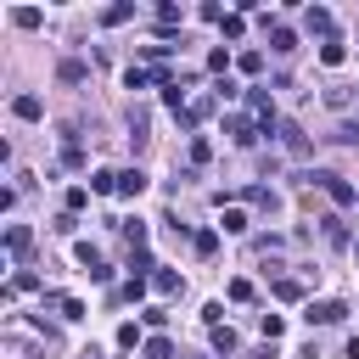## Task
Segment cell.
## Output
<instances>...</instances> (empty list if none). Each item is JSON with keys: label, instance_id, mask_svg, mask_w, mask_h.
<instances>
[{"label": "cell", "instance_id": "6da1fadb", "mask_svg": "<svg viewBox=\"0 0 359 359\" xmlns=\"http://www.w3.org/2000/svg\"><path fill=\"white\" fill-rule=\"evenodd\" d=\"M303 320H309V325H342V320H348V303L320 297V303H309V309H303Z\"/></svg>", "mask_w": 359, "mask_h": 359}, {"label": "cell", "instance_id": "7a4b0ae2", "mask_svg": "<svg viewBox=\"0 0 359 359\" xmlns=\"http://www.w3.org/2000/svg\"><path fill=\"white\" fill-rule=\"evenodd\" d=\"M73 258L84 264V275H90V280H112V269L101 264V247H95V241H73Z\"/></svg>", "mask_w": 359, "mask_h": 359}, {"label": "cell", "instance_id": "3957f363", "mask_svg": "<svg viewBox=\"0 0 359 359\" xmlns=\"http://www.w3.org/2000/svg\"><path fill=\"white\" fill-rule=\"evenodd\" d=\"M264 28H269V50H275V56H292V50H297V34H292L286 22H275V17H264Z\"/></svg>", "mask_w": 359, "mask_h": 359}, {"label": "cell", "instance_id": "277c9868", "mask_svg": "<svg viewBox=\"0 0 359 359\" xmlns=\"http://www.w3.org/2000/svg\"><path fill=\"white\" fill-rule=\"evenodd\" d=\"M213 107H219V95H191V107L180 112V129H196V123H202Z\"/></svg>", "mask_w": 359, "mask_h": 359}, {"label": "cell", "instance_id": "5b68a950", "mask_svg": "<svg viewBox=\"0 0 359 359\" xmlns=\"http://www.w3.org/2000/svg\"><path fill=\"white\" fill-rule=\"evenodd\" d=\"M303 28H309V34H325V39H337V34H331L337 22H331V11H325V6H309V11H303Z\"/></svg>", "mask_w": 359, "mask_h": 359}, {"label": "cell", "instance_id": "8992f818", "mask_svg": "<svg viewBox=\"0 0 359 359\" xmlns=\"http://www.w3.org/2000/svg\"><path fill=\"white\" fill-rule=\"evenodd\" d=\"M224 135H230L236 146H252V140H258V129H252V123H247L241 112H230V118H224Z\"/></svg>", "mask_w": 359, "mask_h": 359}, {"label": "cell", "instance_id": "52a82bcc", "mask_svg": "<svg viewBox=\"0 0 359 359\" xmlns=\"http://www.w3.org/2000/svg\"><path fill=\"white\" fill-rule=\"evenodd\" d=\"M28 247H34V230H28V224H6V252H11V258H22Z\"/></svg>", "mask_w": 359, "mask_h": 359}, {"label": "cell", "instance_id": "ba28073f", "mask_svg": "<svg viewBox=\"0 0 359 359\" xmlns=\"http://www.w3.org/2000/svg\"><path fill=\"white\" fill-rule=\"evenodd\" d=\"M151 286H157L163 297H180V292H185V280H180V269H168V264H157V275H151Z\"/></svg>", "mask_w": 359, "mask_h": 359}, {"label": "cell", "instance_id": "9c48e42d", "mask_svg": "<svg viewBox=\"0 0 359 359\" xmlns=\"http://www.w3.org/2000/svg\"><path fill=\"white\" fill-rule=\"evenodd\" d=\"M90 191L95 196H118V168H95L90 174Z\"/></svg>", "mask_w": 359, "mask_h": 359}, {"label": "cell", "instance_id": "30bf717a", "mask_svg": "<svg viewBox=\"0 0 359 359\" xmlns=\"http://www.w3.org/2000/svg\"><path fill=\"white\" fill-rule=\"evenodd\" d=\"M146 191V174L140 168H118V196H140Z\"/></svg>", "mask_w": 359, "mask_h": 359}, {"label": "cell", "instance_id": "8fae6325", "mask_svg": "<svg viewBox=\"0 0 359 359\" xmlns=\"http://www.w3.org/2000/svg\"><path fill=\"white\" fill-rule=\"evenodd\" d=\"M118 230H123V241H129V252H140V247H146V219H123Z\"/></svg>", "mask_w": 359, "mask_h": 359}, {"label": "cell", "instance_id": "7c38bea8", "mask_svg": "<svg viewBox=\"0 0 359 359\" xmlns=\"http://www.w3.org/2000/svg\"><path fill=\"white\" fill-rule=\"evenodd\" d=\"M208 337H213V348H219V353H236V348H241V337H236L230 325H208Z\"/></svg>", "mask_w": 359, "mask_h": 359}, {"label": "cell", "instance_id": "4fadbf2b", "mask_svg": "<svg viewBox=\"0 0 359 359\" xmlns=\"http://www.w3.org/2000/svg\"><path fill=\"white\" fill-rule=\"evenodd\" d=\"M320 62H325V67H342V62H348V45H342V39H325V45H320Z\"/></svg>", "mask_w": 359, "mask_h": 359}, {"label": "cell", "instance_id": "5bb4252c", "mask_svg": "<svg viewBox=\"0 0 359 359\" xmlns=\"http://www.w3.org/2000/svg\"><path fill=\"white\" fill-rule=\"evenodd\" d=\"M11 112H17L22 123H34V118H39L45 107H39V95H17V101H11Z\"/></svg>", "mask_w": 359, "mask_h": 359}, {"label": "cell", "instance_id": "9a60e30c", "mask_svg": "<svg viewBox=\"0 0 359 359\" xmlns=\"http://www.w3.org/2000/svg\"><path fill=\"white\" fill-rule=\"evenodd\" d=\"M320 224H325V241H331V247H348V224H342L337 213H325Z\"/></svg>", "mask_w": 359, "mask_h": 359}, {"label": "cell", "instance_id": "2e32d148", "mask_svg": "<svg viewBox=\"0 0 359 359\" xmlns=\"http://www.w3.org/2000/svg\"><path fill=\"white\" fill-rule=\"evenodd\" d=\"M191 247H196V258H213V252H219V230H196Z\"/></svg>", "mask_w": 359, "mask_h": 359}, {"label": "cell", "instance_id": "e0dca14e", "mask_svg": "<svg viewBox=\"0 0 359 359\" xmlns=\"http://www.w3.org/2000/svg\"><path fill=\"white\" fill-rule=\"evenodd\" d=\"M17 292H39V275H34V269H17L11 286H6V297H17Z\"/></svg>", "mask_w": 359, "mask_h": 359}, {"label": "cell", "instance_id": "ac0fdd59", "mask_svg": "<svg viewBox=\"0 0 359 359\" xmlns=\"http://www.w3.org/2000/svg\"><path fill=\"white\" fill-rule=\"evenodd\" d=\"M146 286H151V280H146V275H129V280H123V292H118V297H123V303H146Z\"/></svg>", "mask_w": 359, "mask_h": 359}, {"label": "cell", "instance_id": "d6986e66", "mask_svg": "<svg viewBox=\"0 0 359 359\" xmlns=\"http://www.w3.org/2000/svg\"><path fill=\"white\" fill-rule=\"evenodd\" d=\"M275 297H280V303H303V280L280 275V280H275Z\"/></svg>", "mask_w": 359, "mask_h": 359}, {"label": "cell", "instance_id": "ffe728a7", "mask_svg": "<svg viewBox=\"0 0 359 359\" xmlns=\"http://www.w3.org/2000/svg\"><path fill=\"white\" fill-rule=\"evenodd\" d=\"M140 359H174V342H168V337H146Z\"/></svg>", "mask_w": 359, "mask_h": 359}, {"label": "cell", "instance_id": "44dd1931", "mask_svg": "<svg viewBox=\"0 0 359 359\" xmlns=\"http://www.w3.org/2000/svg\"><path fill=\"white\" fill-rule=\"evenodd\" d=\"M129 17H135V6H107V11H101V28H123Z\"/></svg>", "mask_w": 359, "mask_h": 359}, {"label": "cell", "instance_id": "7402d4cb", "mask_svg": "<svg viewBox=\"0 0 359 359\" xmlns=\"http://www.w3.org/2000/svg\"><path fill=\"white\" fill-rule=\"evenodd\" d=\"M236 67H241L247 79H258V73H264V50H241V56H236Z\"/></svg>", "mask_w": 359, "mask_h": 359}, {"label": "cell", "instance_id": "603a6c76", "mask_svg": "<svg viewBox=\"0 0 359 359\" xmlns=\"http://www.w3.org/2000/svg\"><path fill=\"white\" fill-rule=\"evenodd\" d=\"M224 236H247V213L241 208H224V224H219Z\"/></svg>", "mask_w": 359, "mask_h": 359}, {"label": "cell", "instance_id": "cb8c5ba5", "mask_svg": "<svg viewBox=\"0 0 359 359\" xmlns=\"http://www.w3.org/2000/svg\"><path fill=\"white\" fill-rule=\"evenodd\" d=\"M50 309H56L62 320H84V303H79V297H50Z\"/></svg>", "mask_w": 359, "mask_h": 359}, {"label": "cell", "instance_id": "d4e9b609", "mask_svg": "<svg viewBox=\"0 0 359 359\" xmlns=\"http://www.w3.org/2000/svg\"><path fill=\"white\" fill-rule=\"evenodd\" d=\"M258 331H264V342H280L286 320H280V314H258Z\"/></svg>", "mask_w": 359, "mask_h": 359}, {"label": "cell", "instance_id": "484cf974", "mask_svg": "<svg viewBox=\"0 0 359 359\" xmlns=\"http://www.w3.org/2000/svg\"><path fill=\"white\" fill-rule=\"evenodd\" d=\"M118 348H146V337H140V325H135V320H123V325H118Z\"/></svg>", "mask_w": 359, "mask_h": 359}, {"label": "cell", "instance_id": "4316f807", "mask_svg": "<svg viewBox=\"0 0 359 359\" xmlns=\"http://www.w3.org/2000/svg\"><path fill=\"white\" fill-rule=\"evenodd\" d=\"M157 28H163V34H168V28H180V6H174V0H163V6H157Z\"/></svg>", "mask_w": 359, "mask_h": 359}, {"label": "cell", "instance_id": "83f0119b", "mask_svg": "<svg viewBox=\"0 0 359 359\" xmlns=\"http://www.w3.org/2000/svg\"><path fill=\"white\" fill-rule=\"evenodd\" d=\"M11 22H17V28H39V22H45V11H34V6H17V11H11Z\"/></svg>", "mask_w": 359, "mask_h": 359}, {"label": "cell", "instance_id": "f1b7e54d", "mask_svg": "<svg viewBox=\"0 0 359 359\" xmlns=\"http://www.w3.org/2000/svg\"><path fill=\"white\" fill-rule=\"evenodd\" d=\"M123 84H129V90H146V84H157V73H151V67H129Z\"/></svg>", "mask_w": 359, "mask_h": 359}, {"label": "cell", "instance_id": "f546056e", "mask_svg": "<svg viewBox=\"0 0 359 359\" xmlns=\"http://www.w3.org/2000/svg\"><path fill=\"white\" fill-rule=\"evenodd\" d=\"M241 196H247V202H252V208H275V191H269V185H247V191H241Z\"/></svg>", "mask_w": 359, "mask_h": 359}, {"label": "cell", "instance_id": "4dcf8cb0", "mask_svg": "<svg viewBox=\"0 0 359 359\" xmlns=\"http://www.w3.org/2000/svg\"><path fill=\"white\" fill-rule=\"evenodd\" d=\"M219 28H224V39H241V34H247V17H241V11H230Z\"/></svg>", "mask_w": 359, "mask_h": 359}, {"label": "cell", "instance_id": "1f68e13d", "mask_svg": "<svg viewBox=\"0 0 359 359\" xmlns=\"http://www.w3.org/2000/svg\"><path fill=\"white\" fill-rule=\"evenodd\" d=\"M56 73H62V84H84V62H73V56H67Z\"/></svg>", "mask_w": 359, "mask_h": 359}, {"label": "cell", "instance_id": "d6a6232c", "mask_svg": "<svg viewBox=\"0 0 359 359\" xmlns=\"http://www.w3.org/2000/svg\"><path fill=\"white\" fill-rule=\"evenodd\" d=\"M224 67H230V50H224V45H219V50H208V73H224Z\"/></svg>", "mask_w": 359, "mask_h": 359}, {"label": "cell", "instance_id": "836d02e7", "mask_svg": "<svg viewBox=\"0 0 359 359\" xmlns=\"http://www.w3.org/2000/svg\"><path fill=\"white\" fill-rule=\"evenodd\" d=\"M208 157H213V146H208V140H202V135H196V140H191V163H196V168H202V163H208Z\"/></svg>", "mask_w": 359, "mask_h": 359}, {"label": "cell", "instance_id": "e575fe53", "mask_svg": "<svg viewBox=\"0 0 359 359\" xmlns=\"http://www.w3.org/2000/svg\"><path fill=\"white\" fill-rule=\"evenodd\" d=\"M62 168H84V151H79V146H73V140H67V146H62Z\"/></svg>", "mask_w": 359, "mask_h": 359}, {"label": "cell", "instance_id": "d590c367", "mask_svg": "<svg viewBox=\"0 0 359 359\" xmlns=\"http://www.w3.org/2000/svg\"><path fill=\"white\" fill-rule=\"evenodd\" d=\"M196 17H202V22H224V17H230V11H224V6H213V0H208V6H202V11H196Z\"/></svg>", "mask_w": 359, "mask_h": 359}, {"label": "cell", "instance_id": "8d00e7d4", "mask_svg": "<svg viewBox=\"0 0 359 359\" xmlns=\"http://www.w3.org/2000/svg\"><path fill=\"white\" fill-rule=\"evenodd\" d=\"M84 202H90V191H84V185H73V191H67V213H79Z\"/></svg>", "mask_w": 359, "mask_h": 359}, {"label": "cell", "instance_id": "74e56055", "mask_svg": "<svg viewBox=\"0 0 359 359\" xmlns=\"http://www.w3.org/2000/svg\"><path fill=\"white\" fill-rule=\"evenodd\" d=\"M252 297V280H230V303H247Z\"/></svg>", "mask_w": 359, "mask_h": 359}, {"label": "cell", "instance_id": "f35d334b", "mask_svg": "<svg viewBox=\"0 0 359 359\" xmlns=\"http://www.w3.org/2000/svg\"><path fill=\"white\" fill-rule=\"evenodd\" d=\"M140 320H146L151 331H163V325H168V314H163V309H140Z\"/></svg>", "mask_w": 359, "mask_h": 359}, {"label": "cell", "instance_id": "ab89813d", "mask_svg": "<svg viewBox=\"0 0 359 359\" xmlns=\"http://www.w3.org/2000/svg\"><path fill=\"white\" fill-rule=\"evenodd\" d=\"M337 140H359V118H348V123L337 129Z\"/></svg>", "mask_w": 359, "mask_h": 359}, {"label": "cell", "instance_id": "60d3db41", "mask_svg": "<svg viewBox=\"0 0 359 359\" xmlns=\"http://www.w3.org/2000/svg\"><path fill=\"white\" fill-rule=\"evenodd\" d=\"M348 359H359V337H353V342H348Z\"/></svg>", "mask_w": 359, "mask_h": 359}, {"label": "cell", "instance_id": "b9f144b4", "mask_svg": "<svg viewBox=\"0 0 359 359\" xmlns=\"http://www.w3.org/2000/svg\"><path fill=\"white\" fill-rule=\"evenodd\" d=\"M353 252H359V241H353Z\"/></svg>", "mask_w": 359, "mask_h": 359}]
</instances>
